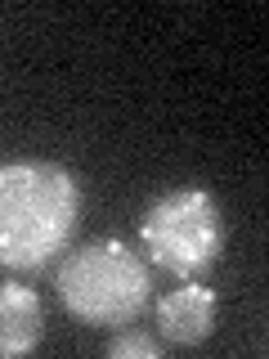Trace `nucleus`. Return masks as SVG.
<instances>
[{
  "instance_id": "f03ea898",
  "label": "nucleus",
  "mask_w": 269,
  "mask_h": 359,
  "mask_svg": "<svg viewBox=\"0 0 269 359\" xmlns=\"http://www.w3.org/2000/svg\"><path fill=\"white\" fill-rule=\"evenodd\" d=\"M54 287L63 310L85 328H126L153 301L149 265L121 238H95L67 252Z\"/></svg>"
},
{
  "instance_id": "20e7f679",
  "label": "nucleus",
  "mask_w": 269,
  "mask_h": 359,
  "mask_svg": "<svg viewBox=\"0 0 269 359\" xmlns=\"http://www.w3.org/2000/svg\"><path fill=\"white\" fill-rule=\"evenodd\" d=\"M216 292L202 287V283H184L175 292H166L157 301V332L162 341H175V346H202L216 328Z\"/></svg>"
},
{
  "instance_id": "7ed1b4c3",
  "label": "nucleus",
  "mask_w": 269,
  "mask_h": 359,
  "mask_svg": "<svg viewBox=\"0 0 269 359\" xmlns=\"http://www.w3.org/2000/svg\"><path fill=\"white\" fill-rule=\"evenodd\" d=\"M224 211L207 189H166L139 216V243L157 269L198 278L224 256Z\"/></svg>"
},
{
  "instance_id": "423d86ee",
  "label": "nucleus",
  "mask_w": 269,
  "mask_h": 359,
  "mask_svg": "<svg viewBox=\"0 0 269 359\" xmlns=\"http://www.w3.org/2000/svg\"><path fill=\"white\" fill-rule=\"evenodd\" d=\"M104 355L108 359H157V355H162V341L149 337V332H134L130 323H126V328H117V337L108 341Z\"/></svg>"
},
{
  "instance_id": "39448f33",
  "label": "nucleus",
  "mask_w": 269,
  "mask_h": 359,
  "mask_svg": "<svg viewBox=\"0 0 269 359\" xmlns=\"http://www.w3.org/2000/svg\"><path fill=\"white\" fill-rule=\"evenodd\" d=\"M41 337H45V306L36 287L0 283V359L36 351Z\"/></svg>"
},
{
  "instance_id": "f257e3e1",
  "label": "nucleus",
  "mask_w": 269,
  "mask_h": 359,
  "mask_svg": "<svg viewBox=\"0 0 269 359\" xmlns=\"http://www.w3.org/2000/svg\"><path fill=\"white\" fill-rule=\"evenodd\" d=\"M81 224V180L59 162H0V269H41Z\"/></svg>"
}]
</instances>
